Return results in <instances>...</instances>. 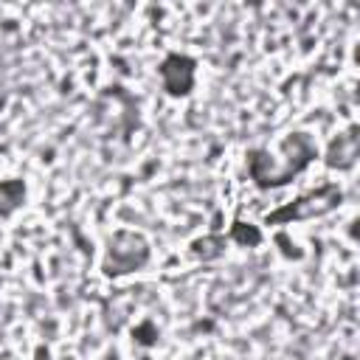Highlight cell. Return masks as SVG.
I'll use <instances>...</instances> for the list:
<instances>
[{
    "mask_svg": "<svg viewBox=\"0 0 360 360\" xmlns=\"http://www.w3.org/2000/svg\"><path fill=\"white\" fill-rule=\"evenodd\" d=\"M146 262H149L146 239L135 231H115L107 245V256L101 267L107 276H127L132 270H141Z\"/></svg>",
    "mask_w": 360,
    "mask_h": 360,
    "instance_id": "3",
    "label": "cell"
},
{
    "mask_svg": "<svg viewBox=\"0 0 360 360\" xmlns=\"http://www.w3.org/2000/svg\"><path fill=\"white\" fill-rule=\"evenodd\" d=\"M222 248H225V239L222 236H205V239L191 242V253L197 259H214V256L222 253Z\"/></svg>",
    "mask_w": 360,
    "mask_h": 360,
    "instance_id": "7",
    "label": "cell"
},
{
    "mask_svg": "<svg viewBox=\"0 0 360 360\" xmlns=\"http://www.w3.org/2000/svg\"><path fill=\"white\" fill-rule=\"evenodd\" d=\"M340 197H343V191H340L338 183H323V186H318V188H312V191L295 197L292 202H287V205L270 211V214L264 217V222H267V225H287V222L315 219V217H323V214L335 211L338 202H340Z\"/></svg>",
    "mask_w": 360,
    "mask_h": 360,
    "instance_id": "2",
    "label": "cell"
},
{
    "mask_svg": "<svg viewBox=\"0 0 360 360\" xmlns=\"http://www.w3.org/2000/svg\"><path fill=\"white\" fill-rule=\"evenodd\" d=\"M357 160V132L349 129L343 135H338L329 146V155H326V166L332 169H352Z\"/></svg>",
    "mask_w": 360,
    "mask_h": 360,
    "instance_id": "5",
    "label": "cell"
},
{
    "mask_svg": "<svg viewBox=\"0 0 360 360\" xmlns=\"http://www.w3.org/2000/svg\"><path fill=\"white\" fill-rule=\"evenodd\" d=\"M158 70H160L163 90L169 96H188L191 93V87H194V70H197V62L191 56L169 53Z\"/></svg>",
    "mask_w": 360,
    "mask_h": 360,
    "instance_id": "4",
    "label": "cell"
},
{
    "mask_svg": "<svg viewBox=\"0 0 360 360\" xmlns=\"http://www.w3.org/2000/svg\"><path fill=\"white\" fill-rule=\"evenodd\" d=\"M231 239H236L239 245H259L262 242V233H259V228H253V225H245V222H236L233 228H231Z\"/></svg>",
    "mask_w": 360,
    "mask_h": 360,
    "instance_id": "8",
    "label": "cell"
},
{
    "mask_svg": "<svg viewBox=\"0 0 360 360\" xmlns=\"http://www.w3.org/2000/svg\"><path fill=\"white\" fill-rule=\"evenodd\" d=\"M318 158V143L307 132H290L273 152L253 149L248 155V172L256 186L273 188L290 183L298 172H304Z\"/></svg>",
    "mask_w": 360,
    "mask_h": 360,
    "instance_id": "1",
    "label": "cell"
},
{
    "mask_svg": "<svg viewBox=\"0 0 360 360\" xmlns=\"http://www.w3.org/2000/svg\"><path fill=\"white\" fill-rule=\"evenodd\" d=\"M25 200L22 180H3L0 183V217H11Z\"/></svg>",
    "mask_w": 360,
    "mask_h": 360,
    "instance_id": "6",
    "label": "cell"
}]
</instances>
